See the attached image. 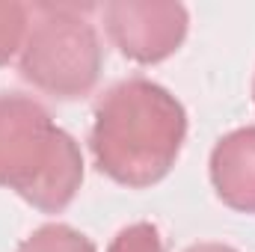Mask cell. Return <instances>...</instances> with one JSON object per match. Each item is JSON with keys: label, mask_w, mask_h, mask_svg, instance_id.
<instances>
[{"label": "cell", "mask_w": 255, "mask_h": 252, "mask_svg": "<svg viewBox=\"0 0 255 252\" xmlns=\"http://www.w3.org/2000/svg\"><path fill=\"white\" fill-rule=\"evenodd\" d=\"M187 136L181 101L145 77L110 86L95 104L89 148L95 166L125 187H151L175 166Z\"/></svg>", "instance_id": "6da1fadb"}, {"label": "cell", "mask_w": 255, "mask_h": 252, "mask_svg": "<svg viewBox=\"0 0 255 252\" xmlns=\"http://www.w3.org/2000/svg\"><path fill=\"white\" fill-rule=\"evenodd\" d=\"M83 184L80 145L30 95L0 92V187L45 214L65 211Z\"/></svg>", "instance_id": "7a4b0ae2"}, {"label": "cell", "mask_w": 255, "mask_h": 252, "mask_svg": "<svg viewBox=\"0 0 255 252\" xmlns=\"http://www.w3.org/2000/svg\"><path fill=\"white\" fill-rule=\"evenodd\" d=\"M92 6L77 3H33L27 39L18 54V71L39 92L54 98H83L95 89L104 65V48Z\"/></svg>", "instance_id": "3957f363"}, {"label": "cell", "mask_w": 255, "mask_h": 252, "mask_svg": "<svg viewBox=\"0 0 255 252\" xmlns=\"http://www.w3.org/2000/svg\"><path fill=\"white\" fill-rule=\"evenodd\" d=\"M104 30L130 63L154 65L187 39V9L172 0H113L101 6Z\"/></svg>", "instance_id": "277c9868"}, {"label": "cell", "mask_w": 255, "mask_h": 252, "mask_svg": "<svg viewBox=\"0 0 255 252\" xmlns=\"http://www.w3.org/2000/svg\"><path fill=\"white\" fill-rule=\"evenodd\" d=\"M211 184L229 208L255 214V127H238L214 145Z\"/></svg>", "instance_id": "5b68a950"}, {"label": "cell", "mask_w": 255, "mask_h": 252, "mask_svg": "<svg viewBox=\"0 0 255 252\" xmlns=\"http://www.w3.org/2000/svg\"><path fill=\"white\" fill-rule=\"evenodd\" d=\"M15 252H95V244L71 226L48 223L36 229Z\"/></svg>", "instance_id": "8992f818"}, {"label": "cell", "mask_w": 255, "mask_h": 252, "mask_svg": "<svg viewBox=\"0 0 255 252\" xmlns=\"http://www.w3.org/2000/svg\"><path fill=\"white\" fill-rule=\"evenodd\" d=\"M27 27H30V6L18 0H0V65L21 54Z\"/></svg>", "instance_id": "52a82bcc"}, {"label": "cell", "mask_w": 255, "mask_h": 252, "mask_svg": "<svg viewBox=\"0 0 255 252\" xmlns=\"http://www.w3.org/2000/svg\"><path fill=\"white\" fill-rule=\"evenodd\" d=\"M107 252H163V241L151 223H133L113 238Z\"/></svg>", "instance_id": "ba28073f"}, {"label": "cell", "mask_w": 255, "mask_h": 252, "mask_svg": "<svg viewBox=\"0 0 255 252\" xmlns=\"http://www.w3.org/2000/svg\"><path fill=\"white\" fill-rule=\"evenodd\" d=\"M184 252H238V250H232V247H226V244H193V247H187Z\"/></svg>", "instance_id": "9c48e42d"}, {"label": "cell", "mask_w": 255, "mask_h": 252, "mask_svg": "<svg viewBox=\"0 0 255 252\" xmlns=\"http://www.w3.org/2000/svg\"><path fill=\"white\" fill-rule=\"evenodd\" d=\"M253 98H255V83H253Z\"/></svg>", "instance_id": "30bf717a"}]
</instances>
